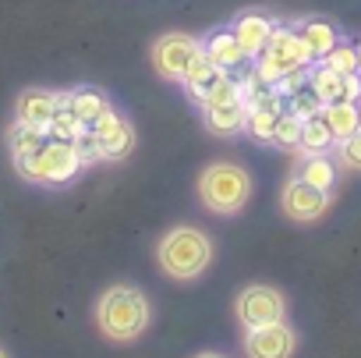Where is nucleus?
Segmentation results:
<instances>
[{
    "label": "nucleus",
    "mask_w": 361,
    "mask_h": 358,
    "mask_svg": "<svg viewBox=\"0 0 361 358\" xmlns=\"http://www.w3.org/2000/svg\"><path fill=\"white\" fill-rule=\"evenodd\" d=\"M308 85L322 100V107L326 103H340V100H354L357 103V96H361V75H340V71H333L326 64L308 75Z\"/></svg>",
    "instance_id": "obj_11"
},
{
    "label": "nucleus",
    "mask_w": 361,
    "mask_h": 358,
    "mask_svg": "<svg viewBox=\"0 0 361 358\" xmlns=\"http://www.w3.org/2000/svg\"><path fill=\"white\" fill-rule=\"evenodd\" d=\"M89 131H92V138H96L99 160H124V156L135 149V128H131V121L121 117L117 110H106Z\"/></svg>",
    "instance_id": "obj_9"
},
{
    "label": "nucleus",
    "mask_w": 361,
    "mask_h": 358,
    "mask_svg": "<svg viewBox=\"0 0 361 358\" xmlns=\"http://www.w3.org/2000/svg\"><path fill=\"white\" fill-rule=\"evenodd\" d=\"M336 160L343 170H361V128L347 135L343 142H336Z\"/></svg>",
    "instance_id": "obj_27"
},
{
    "label": "nucleus",
    "mask_w": 361,
    "mask_h": 358,
    "mask_svg": "<svg viewBox=\"0 0 361 358\" xmlns=\"http://www.w3.org/2000/svg\"><path fill=\"white\" fill-rule=\"evenodd\" d=\"M18 174L25 177V181H36V185H68L71 177H78V170L85 167L75 142H64V138H47L39 149H32L29 156H18L15 160Z\"/></svg>",
    "instance_id": "obj_4"
},
{
    "label": "nucleus",
    "mask_w": 361,
    "mask_h": 358,
    "mask_svg": "<svg viewBox=\"0 0 361 358\" xmlns=\"http://www.w3.org/2000/svg\"><path fill=\"white\" fill-rule=\"evenodd\" d=\"M47 138H50V131L32 128V124H22V121H15V128L8 131V145H11V156H15V160H18V156H29V153L39 149Z\"/></svg>",
    "instance_id": "obj_22"
},
{
    "label": "nucleus",
    "mask_w": 361,
    "mask_h": 358,
    "mask_svg": "<svg viewBox=\"0 0 361 358\" xmlns=\"http://www.w3.org/2000/svg\"><path fill=\"white\" fill-rule=\"evenodd\" d=\"M64 107L85 124V128H92L106 110H114L110 107V100L99 93V89H89V85H82V89H71L68 96H64Z\"/></svg>",
    "instance_id": "obj_15"
},
{
    "label": "nucleus",
    "mask_w": 361,
    "mask_h": 358,
    "mask_svg": "<svg viewBox=\"0 0 361 358\" xmlns=\"http://www.w3.org/2000/svg\"><path fill=\"white\" fill-rule=\"evenodd\" d=\"M149 319H152V305L135 284H114L96 302V326L106 340L128 344L145 333Z\"/></svg>",
    "instance_id": "obj_1"
},
{
    "label": "nucleus",
    "mask_w": 361,
    "mask_h": 358,
    "mask_svg": "<svg viewBox=\"0 0 361 358\" xmlns=\"http://www.w3.org/2000/svg\"><path fill=\"white\" fill-rule=\"evenodd\" d=\"M202 121L213 135L231 138L241 135L248 124V103L245 100H231V103H216V107H202Z\"/></svg>",
    "instance_id": "obj_13"
},
{
    "label": "nucleus",
    "mask_w": 361,
    "mask_h": 358,
    "mask_svg": "<svg viewBox=\"0 0 361 358\" xmlns=\"http://www.w3.org/2000/svg\"><path fill=\"white\" fill-rule=\"evenodd\" d=\"M301 117H294L290 110L287 114H280L276 117V135H273V142L276 145H287V149H298V142H301Z\"/></svg>",
    "instance_id": "obj_26"
},
{
    "label": "nucleus",
    "mask_w": 361,
    "mask_h": 358,
    "mask_svg": "<svg viewBox=\"0 0 361 358\" xmlns=\"http://www.w3.org/2000/svg\"><path fill=\"white\" fill-rule=\"evenodd\" d=\"M0 358H8V351H4V347H0Z\"/></svg>",
    "instance_id": "obj_30"
},
{
    "label": "nucleus",
    "mask_w": 361,
    "mask_h": 358,
    "mask_svg": "<svg viewBox=\"0 0 361 358\" xmlns=\"http://www.w3.org/2000/svg\"><path fill=\"white\" fill-rule=\"evenodd\" d=\"M47 131H50L54 138L75 142V138H78V135L85 131V124H82V121H78V117H75V114H71V110L64 107V96H61V110L54 114V121H50V128H47Z\"/></svg>",
    "instance_id": "obj_25"
},
{
    "label": "nucleus",
    "mask_w": 361,
    "mask_h": 358,
    "mask_svg": "<svg viewBox=\"0 0 361 358\" xmlns=\"http://www.w3.org/2000/svg\"><path fill=\"white\" fill-rule=\"evenodd\" d=\"M57 110H61V96L50 93V89H25L15 103V117L22 124H32V128H43V131L50 128Z\"/></svg>",
    "instance_id": "obj_12"
},
{
    "label": "nucleus",
    "mask_w": 361,
    "mask_h": 358,
    "mask_svg": "<svg viewBox=\"0 0 361 358\" xmlns=\"http://www.w3.org/2000/svg\"><path fill=\"white\" fill-rule=\"evenodd\" d=\"M199 358H224V354H213V351H206V354H199Z\"/></svg>",
    "instance_id": "obj_29"
},
{
    "label": "nucleus",
    "mask_w": 361,
    "mask_h": 358,
    "mask_svg": "<svg viewBox=\"0 0 361 358\" xmlns=\"http://www.w3.org/2000/svg\"><path fill=\"white\" fill-rule=\"evenodd\" d=\"M255 61H259V78H262L266 85H273V82H280L283 75L301 71L312 57H308V50H305V43H301L298 32H290V29H273L266 50H262Z\"/></svg>",
    "instance_id": "obj_5"
},
{
    "label": "nucleus",
    "mask_w": 361,
    "mask_h": 358,
    "mask_svg": "<svg viewBox=\"0 0 361 358\" xmlns=\"http://www.w3.org/2000/svg\"><path fill=\"white\" fill-rule=\"evenodd\" d=\"M287 312V302L276 287L269 284H252L238 294L234 302V316L241 319L245 330H259V326H269V323H280Z\"/></svg>",
    "instance_id": "obj_7"
},
{
    "label": "nucleus",
    "mask_w": 361,
    "mask_h": 358,
    "mask_svg": "<svg viewBox=\"0 0 361 358\" xmlns=\"http://www.w3.org/2000/svg\"><path fill=\"white\" fill-rule=\"evenodd\" d=\"M326 68L340 71V75H361V50L357 47H347V43H336L326 57H322Z\"/></svg>",
    "instance_id": "obj_23"
},
{
    "label": "nucleus",
    "mask_w": 361,
    "mask_h": 358,
    "mask_svg": "<svg viewBox=\"0 0 361 358\" xmlns=\"http://www.w3.org/2000/svg\"><path fill=\"white\" fill-rule=\"evenodd\" d=\"M333 206V192L308 185L305 177H290L280 192V210L294 220V224H312L319 217H326V210Z\"/></svg>",
    "instance_id": "obj_8"
},
{
    "label": "nucleus",
    "mask_w": 361,
    "mask_h": 358,
    "mask_svg": "<svg viewBox=\"0 0 361 358\" xmlns=\"http://www.w3.org/2000/svg\"><path fill=\"white\" fill-rule=\"evenodd\" d=\"M252 196V177L241 163H231V160H220V163H209L202 174H199V203L220 217H234L245 210Z\"/></svg>",
    "instance_id": "obj_3"
},
{
    "label": "nucleus",
    "mask_w": 361,
    "mask_h": 358,
    "mask_svg": "<svg viewBox=\"0 0 361 358\" xmlns=\"http://www.w3.org/2000/svg\"><path fill=\"white\" fill-rule=\"evenodd\" d=\"M298 177H305V181L315 185V189L333 192V185H336V167H333V160H329L326 153H312V156H305Z\"/></svg>",
    "instance_id": "obj_21"
},
{
    "label": "nucleus",
    "mask_w": 361,
    "mask_h": 358,
    "mask_svg": "<svg viewBox=\"0 0 361 358\" xmlns=\"http://www.w3.org/2000/svg\"><path fill=\"white\" fill-rule=\"evenodd\" d=\"M298 36H301V43H305V50H308L312 61H322V57L336 47V29H333L329 22H319V18L301 22Z\"/></svg>",
    "instance_id": "obj_19"
},
{
    "label": "nucleus",
    "mask_w": 361,
    "mask_h": 358,
    "mask_svg": "<svg viewBox=\"0 0 361 358\" xmlns=\"http://www.w3.org/2000/svg\"><path fill=\"white\" fill-rule=\"evenodd\" d=\"M202 54H206L213 64H220L224 71H234V68H241V64L248 61V54L241 50V43H238L234 32H213V36L202 43Z\"/></svg>",
    "instance_id": "obj_17"
},
{
    "label": "nucleus",
    "mask_w": 361,
    "mask_h": 358,
    "mask_svg": "<svg viewBox=\"0 0 361 358\" xmlns=\"http://www.w3.org/2000/svg\"><path fill=\"white\" fill-rule=\"evenodd\" d=\"M156 259H159V270L170 280H195L213 263V241L206 238V231L180 224V227L163 234V241L156 249Z\"/></svg>",
    "instance_id": "obj_2"
},
{
    "label": "nucleus",
    "mask_w": 361,
    "mask_h": 358,
    "mask_svg": "<svg viewBox=\"0 0 361 358\" xmlns=\"http://www.w3.org/2000/svg\"><path fill=\"white\" fill-rule=\"evenodd\" d=\"M294 347H298V333L283 319L245 333V354L248 358H290Z\"/></svg>",
    "instance_id": "obj_10"
},
{
    "label": "nucleus",
    "mask_w": 361,
    "mask_h": 358,
    "mask_svg": "<svg viewBox=\"0 0 361 358\" xmlns=\"http://www.w3.org/2000/svg\"><path fill=\"white\" fill-rule=\"evenodd\" d=\"M202 54V43L195 40V36H188V32H163L156 43H152V68H156V75L159 78H166V82H180L188 75V68H192V61Z\"/></svg>",
    "instance_id": "obj_6"
},
{
    "label": "nucleus",
    "mask_w": 361,
    "mask_h": 358,
    "mask_svg": "<svg viewBox=\"0 0 361 358\" xmlns=\"http://www.w3.org/2000/svg\"><path fill=\"white\" fill-rule=\"evenodd\" d=\"M224 75H227V71H224L220 64H213L206 54H199V57L192 61L188 75L180 78V85H185V93H188L192 100H199V103H202V100L209 96V89H213V85H216Z\"/></svg>",
    "instance_id": "obj_16"
},
{
    "label": "nucleus",
    "mask_w": 361,
    "mask_h": 358,
    "mask_svg": "<svg viewBox=\"0 0 361 358\" xmlns=\"http://www.w3.org/2000/svg\"><path fill=\"white\" fill-rule=\"evenodd\" d=\"M276 110H266V107H248V135L252 138H259V142H273V135H276Z\"/></svg>",
    "instance_id": "obj_24"
},
{
    "label": "nucleus",
    "mask_w": 361,
    "mask_h": 358,
    "mask_svg": "<svg viewBox=\"0 0 361 358\" xmlns=\"http://www.w3.org/2000/svg\"><path fill=\"white\" fill-rule=\"evenodd\" d=\"M333 131H329V124L322 121V114H315V117H308L305 124H301V142H298V149L305 153V156H312V153H329L333 149Z\"/></svg>",
    "instance_id": "obj_20"
},
{
    "label": "nucleus",
    "mask_w": 361,
    "mask_h": 358,
    "mask_svg": "<svg viewBox=\"0 0 361 358\" xmlns=\"http://www.w3.org/2000/svg\"><path fill=\"white\" fill-rule=\"evenodd\" d=\"M231 32L238 36L241 50H245L248 61H252V57H259V54L266 50V43H269V36H273V22H269L266 15H259V11H245V15L234 18V29H231Z\"/></svg>",
    "instance_id": "obj_14"
},
{
    "label": "nucleus",
    "mask_w": 361,
    "mask_h": 358,
    "mask_svg": "<svg viewBox=\"0 0 361 358\" xmlns=\"http://www.w3.org/2000/svg\"><path fill=\"white\" fill-rule=\"evenodd\" d=\"M290 100V114L294 117H301V121H308V117H315V114H322V100L312 93V85H308V93L305 89H298L294 96H287Z\"/></svg>",
    "instance_id": "obj_28"
},
{
    "label": "nucleus",
    "mask_w": 361,
    "mask_h": 358,
    "mask_svg": "<svg viewBox=\"0 0 361 358\" xmlns=\"http://www.w3.org/2000/svg\"><path fill=\"white\" fill-rule=\"evenodd\" d=\"M322 121L329 124L333 138H336V142H343L347 135H354V131L361 128V110H357V103H354V100L326 103V107H322Z\"/></svg>",
    "instance_id": "obj_18"
}]
</instances>
